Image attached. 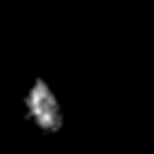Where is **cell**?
I'll use <instances>...</instances> for the list:
<instances>
[{"instance_id": "obj_1", "label": "cell", "mask_w": 154, "mask_h": 154, "mask_svg": "<svg viewBox=\"0 0 154 154\" xmlns=\"http://www.w3.org/2000/svg\"><path fill=\"white\" fill-rule=\"evenodd\" d=\"M22 120L38 135H58L65 130L67 108L58 87L46 77H31L17 99Z\"/></svg>"}]
</instances>
